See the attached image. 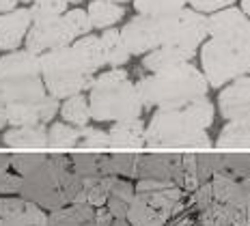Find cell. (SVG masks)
<instances>
[{"mask_svg":"<svg viewBox=\"0 0 250 226\" xmlns=\"http://www.w3.org/2000/svg\"><path fill=\"white\" fill-rule=\"evenodd\" d=\"M136 86L145 108L181 110L196 99L207 97L209 82L199 67H194L192 62H184L173 69L151 73L138 80Z\"/></svg>","mask_w":250,"mask_h":226,"instance_id":"cell-1","label":"cell"},{"mask_svg":"<svg viewBox=\"0 0 250 226\" xmlns=\"http://www.w3.org/2000/svg\"><path fill=\"white\" fill-rule=\"evenodd\" d=\"M91 117L100 123H121V121L140 119L145 110L138 86L129 80L125 69H110L93 80L88 93Z\"/></svg>","mask_w":250,"mask_h":226,"instance_id":"cell-2","label":"cell"},{"mask_svg":"<svg viewBox=\"0 0 250 226\" xmlns=\"http://www.w3.org/2000/svg\"><path fill=\"white\" fill-rule=\"evenodd\" d=\"M48 97L41 76V56L28 50L9 52L0 59V103H30Z\"/></svg>","mask_w":250,"mask_h":226,"instance_id":"cell-3","label":"cell"},{"mask_svg":"<svg viewBox=\"0 0 250 226\" xmlns=\"http://www.w3.org/2000/svg\"><path fill=\"white\" fill-rule=\"evenodd\" d=\"M11 164L15 172L22 177V190H20L22 198L39 205L48 213L67 205L65 196L61 192L50 153H24V151H18V153H11Z\"/></svg>","mask_w":250,"mask_h":226,"instance_id":"cell-4","label":"cell"},{"mask_svg":"<svg viewBox=\"0 0 250 226\" xmlns=\"http://www.w3.org/2000/svg\"><path fill=\"white\" fill-rule=\"evenodd\" d=\"M145 140H147L149 149L207 151L213 146L207 129H201L186 108L158 110L147 125Z\"/></svg>","mask_w":250,"mask_h":226,"instance_id":"cell-5","label":"cell"},{"mask_svg":"<svg viewBox=\"0 0 250 226\" xmlns=\"http://www.w3.org/2000/svg\"><path fill=\"white\" fill-rule=\"evenodd\" d=\"M41 76L48 88V95L54 99H69L82 95V91H91L93 73L84 67L80 56L76 54L74 45L59 48L41 54Z\"/></svg>","mask_w":250,"mask_h":226,"instance_id":"cell-6","label":"cell"},{"mask_svg":"<svg viewBox=\"0 0 250 226\" xmlns=\"http://www.w3.org/2000/svg\"><path fill=\"white\" fill-rule=\"evenodd\" d=\"M91 28L93 24L88 20V13L82 11V9H71V11H67L62 18L54 20V22L33 24L24 43L28 52L41 56L45 52L67 48V45H71V41L91 35Z\"/></svg>","mask_w":250,"mask_h":226,"instance_id":"cell-7","label":"cell"},{"mask_svg":"<svg viewBox=\"0 0 250 226\" xmlns=\"http://www.w3.org/2000/svg\"><path fill=\"white\" fill-rule=\"evenodd\" d=\"M155 30L160 45H170L196 54L199 45L205 43L209 37V18L194 9H181L164 18H155Z\"/></svg>","mask_w":250,"mask_h":226,"instance_id":"cell-8","label":"cell"},{"mask_svg":"<svg viewBox=\"0 0 250 226\" xmlns=\"http://www.w3.org/2000/svg\"><path fill=\"white\" fill-rule=\"evenodd\" d=\"M201 65H203V73H205L207 82L213 88L231 84L233 80L244 76L242 61H239L235 48L218 39H209L203 43Z\"/></svg>","mask_w":250,"mask_h":226,"instance_id":"cell-9","label":"cell"},{"mask_svg":"<svg viewBox=\"0 0 250 226\" xmlns=\"http://www.w3.org/2000/svg\"><path fill=\"white\" fill-rule=\"evenodd\" d=\"M0 226H48V211L22 196H2Z\"/></svg>","mask_w":250,"mask_h":226,"instance_id":"cell-10","label":"cell"},{"mask_svg":"<svg viewBox=\"0 0 250 226\" xmlns=\"http://www.w3.org/2000/svg\"><path fill=\"white\" fill-rule=\"evenodd\" d=\"M56 112H61V106L59 99H54L52 95L39 99V102L7 106V119L13 127H37V125L50 123Z\"/></svg>","mask_w":250,"mask_h":226,"instance_id":"cell-11","label":"cell"},{"mask_svg":"<svg viewBox=\"0 0 250 226\" xmlns=\"http://www.w3.org/2000/svg\"><path fill=\"white\" fill-rule=\"evenodd\" d=\"M121 37L127 45L129 54L136 56H147L149 52L160 48L158 41V30H155V18H147V15H136L127 24L123 26Z\"/></svg>","mask_w":250,"mask_h":226,"instance_id":"cell-12","label":"cell"},{"mask_svg":"<svg viewBox=\"0 0 250 226\" xmlns=\"http://www.w3.org/2000/svg\"><path fill=\"white\" fill-rule=\"evenodd\" d=\"M33 28L30 9H15V11L0 15V50L15 52L20 43L26 41L28 30Z\"/></svg>","mask_w":250,"mask_h":226,"instance_id":"cell-13","label":"cell"},{"mask_svg":"<svg viewBox=\"0 0 250 226\" xmlns=\"http://www.w3.org/2000/svg\"><path fill=\"white\" fill-rule=\"evenodd\" d=\"M250 20L242 9L229 7L222 11L213 13L209 18V39H218L225 41V43H235L242 37V33L248 28Z\"/></svg>","mask_w":250,"mask_h":226,"instance_id":"cell-14","label":"cell"},{"mask_svg":"<svg viewBox=\"0 0 250 226\" xmlns=\"http://www.w3.org/2000/svg\"><path fill=\"white\" fill-rule=\"evenodd\" d=\"M50 157H52L56 179H59L61 192L65 196L67 205L84 203V179L76 172V168L69 160V153H65V151H52Z\"/></svg>","mask_w":250,"mask_h":226,"instance_id":"cell-15","label":"cell"},{"mask_svg":"<svg viewBox=\"0 0 250 226\" xmlns=\"http://www.w3.org/2000/svg\"><path fill=\"white\" fill-rule=\"evenodd\" d=\"M218 110L229 123L250 110V76H242L222 88L218 95Z\"/></svg>","mask_w":250,"mask_h":226,"instance_id":"cell-16","label":"cell"},{"mask_svg":"<svg viewBox=\"0 0 250 226\" xmlns=\"http://www.w3.org/2000/svg\"><path fill=\"white\" fill-rule=\"evenodd\" d=\"M69 160L74 164L76 172L84 181L88 179H104V177H114L112 172V162L110 153H102V151H71Z\"/></svg>","mask_w":250,"mask_h":226,"instance_id":"cell-17","label":"cell"},{"mask_svg":"<svg viewBox=\"0 0 250 226\" xmlns=\"http://www.w3.org/2000/svg\"><path fill=\"white\" fill-rule=\"evenodd\" d=\"M2 143L11 149H18V151H37V149H45L50 146V134L45 127H13L9 131H4L2 136Z\"/></svg>","mask_w":250,"mask_h":226,"instance_id":"cell-18","label":"cell"},{"mask_svg":"<svg viewBox=\"0 0 250 226\" xmlns=\"http://www.w3.org/2000/svg\"><path fill=\"white\" fill-rule=\"evenodd\" d=\"M95 207L88 203H71L48 213V226H95Z\"/></svg>","mask_w":250,"mask_h":226,"instance_id":"cell-19","label":"cell"},{"mask_svg":"<svg viewBox=\"0 0 250 226\" xmlns=\"http://www.w3.org/2000/svg\"><path fill=\"white\" fill-rule=\"evenodd\" d=\"M108 134H110L112 146H121V149H143V146H147V140H145L147 127H145L143 119L114 123Z\"/></svg>","mask_w":250,"mask_h":226,"instance_id":"cell-20","label":"cell"},{"mask_svg":"<svg viewBox=\"0 0 250 226\" xmlns=\"http://www.w3.org/2000/svg\"><path fill=\"white\" fill-rule=\"evenodd\" d=\"M190 59H194V52L170 48V45H160L158 50L149 52V54L143 59V67L151 73H160V71L184 65V62H190Z\"/></svg>","mask_w":250,"mask_h":226,"instance_id":"cell-21","label":"cell"},{"mask_svg":"<svg viewBox=\"0 0 250 226\" xmlns=\"http://www.w3.org/2000/svg\"><path fill=\"white\" fill-rule=\"evenodd\" d=\"M134 198H136V185H132L129 179L114 177L110 196H108V211L114 215V220H127V211L132 207Z\"/></svg>","mask_w":250,"mask_h":226,"instance_id":"cell-22","label":"cell"},{"mask_svg":"<svg viewBox=\"0 0 250 226\" xmlns=\"http://www.w3.org/2000/svg\"><path fill=\"white\" fill-rule=\"evenodd\" d=\"M209 183H211L216 203L227 205V207L244 209V187H242L239 179H233L227 175H216ZM244 211H246V209H244Z\"/></svg>","mask_w":250,"mask_h":226,"instance_id":"cell-23","label":"cell"},{"mask_svg":"<svg viewBox=\"0 0 250 226\" xmlns=\"http://www.w3.org/2000/svg\"><path fill=\"white\" fill-rule=\"evenodd\" d=\"M74 50L76 54L80 56V61L84 62V67L88 71L95 76L97 71L102 69L106 62V54H104V45H102V37H95V35H86V37H80L78 41H74Z\"/></svg>","mask_w":250,"mask_h":226,"instance_id":"cell-24","label":"cell"},{"mask_svg":"<svg viewBox=\"0 0 250 226\" xmlns=\"http://www.w3.org/2000/svg\"><path fill=\"white\" fill-rule=\"evenodd\" d=\"M216 175H227L233 179L250 177V151H227L216 153Z\"/></svg>","mask_w":250,"mask_h":226,"instance_id":"cell-25","label":"cell"},{"mask_svg":"<svg viewBox=\"0 0 250 226\" xmlns=\"http://www.w3.org/2000/svg\"><path fill=\"white\" fill-rule=\"evenodd\" d=\"M86 13H88V20H91L93 28L108 30V28H112V24H117L123 20L125 9L121 4L108 2V0H93V2L88 4Z\"/></svg>","mask_w":250,"mask_h":226,"instance_id":"cell-26","label":"cell"},{"mask_svg":"<svg viewBox=\"0 0 250 226\" xmlns=\"http://www.w3.org/2000/svg\"><path fill=\"white\" fill-rule=\"evenodd\" d=\"M102 45H104V54H106V62L112 69H121L125 62L129 61V56H132L121 37V30H114V28L104 30Z\"/></svg>","mask_w":250,"mask_h":226,"instance_id":"cell-27","label":"cell"},{"mask_svg":"<svg viewBox=\"0 0 250 226\" xmlns=\"http://www.w3.org/2000/svg\"><path fill=\"white\" fill-rule=\"evenodd\" d=\"M168 220H170L168 215H164L155 207H151V205L145 201V198H140L138 194H136V198H134L132 207H129V211H127V222L132 226H166Z\"/></svg>","mask_w":250,"mask_h":226,"instance_id":"cell-28","label":"cell"},{"mask_svg":"<svg viewBox=\"0 0 250 226\" xmlns=\"http://www.w3.org/2000/svg\"><path fill=\"white\" fill-rule=\"evenodd\" d=\"M61 117L65 123H71L76 127H86L88 121H91V106H88V99L84 95H74L69 99H65L61 106Z\"/></svg>","mask_w":250,"mask_h":226,"instance_id":"cell-29","label":"cell"},{"mask_svg":"<svg viewBox=\"0 0 250 226\" xmlns=\"http://www.w3.org/2000/svg\"><path fill=\"white\" fill-rule=\"evenodd\" d=\"M216 146H220V149H250V125L227 123L218 134Z\"/></svg>","mask_w":250,"mask_h":226,"instance_id":"cell-30","label":"cell"},{"mask_svg":"<svg viewBox=\"0 0 250 226\" xmlns=\"http://www.w3.org/2000/svg\"><path fill=\"white\" fill-rule=\"evenodd\" d=\"M186 4L188 0H134V9L138 15H147V18H164L186 9Z\"/></svg>","mask_w":250,"mask_h":226,"instance_id":"cell-31","label":"cell"},{"mask_svg":"<svg viewBox=\"0 0 250 226\" xmlns=\"http://www.w3.org/2000/svg\"><path fill=\"white\" fill-rule=\"evenodd\" d=\"M67 7H69V0H37L30 7L33 24L54 22V20H59L67 13Z\"/></svg>","mask_w":250,"mask_h":226,"instance_id":"cell-32","label":"cell"},{"mask_svg":"<svg viewBox=\"0 0 250 226\" xmlns=\"http://www.w3.org/2000/svg\"><path fill=\"white\" fill-rule=\"evenodd\" d=\"M20 190H22V177L15 172L11 155L0 151V198L20 196Z\"/></svg>","mask_w":250,"mask_h":226,"instance_id":"cell-33","label":"cell"},{"mask_svg":"<svg viewBox=\"0 0 250 226\" xmlns=\"http://www.w3.org/2000/svg\"><path fill=\"white\" fill-rule=\"evenodd\" d=\"M48 134L52 149H78L80 146V127H69L67 123H52Z\"/></svg>","mask_w":250,"mask_h":226,"instance_id":"cell-34","label":"cell"},{"mask_svg":"<svg viewBox=\"0 0 250 226\" xmlns=\"http://www.w3.org/2000/svg\"><path fill=\"white\" fill-rule=\"evenodd\" d=\"M114 177H104V179H88L84 181V203H88L91 207L100 209L106 207L108 196H110Z\"/></svg>","mask_w":250,"mask_h":226,"instance_id":"cell-35","label":"cell"},{"mask_svg":"<svg viewBox=\"0 0 250 226\" xmlns=\"http://www.w3.org/2000/svg\"><path fill=\"white\" fill-rule=\"evenodd\" d=\"M138 157L140 153H134V151H114V153H110L114 177L138 179Z\"/></svg>","mask_w":250,"mask_h":226,"instance_id":"cell-36","label":"cell"},{"mask_svg":"<svg viewBox=\"0 0 250 226\" xmlns=\"http://www.w3.org/2000/svg\"><path fill=\"white\" fill-rule=\"evenodd\" d=\"M110 134L104 129L95 127H80V146L78 149L86 151H100V149H110Z\"/></svg>","mask_w":250,"mask_h":226,"instance_id":"cell-37","label":"cell"},{"mask_svg":"<svg viewBox=\"0 0 250 226\" xmlns=\"http://www.w3.org/2000/svg\"><path fill=\"white\" fill-rule=\"evenodd\" d=\"M186 110L201 129H207L213 123V103L207 97H201V99H196V102H192L190 106H186Z\"/></svg>","mask_w":250,"mask_h":226,"instance_id":"cell-38","label":"cell"},{"mask_svg":"<svg viewBox=\"0 0 250 226\" xmlns=\"http://www.w3.org/2000/svg\"><path fill=\"white\" fill-rule=\"evenodd\" d=\"M201 187V179H199V164H196V153L188 151L184 153V192L192 194Z\"/></svg>","mask_w":250,"mask_h":226,"instance_id":"cell-39","label":"cell"},{"mask_svg":"<svg viewBox=\"0 0 250 226\" xmlns=\"http://www.w3.org/2000/svg\"><path fill=\"white\" fill-rule=\"evenodd\" d=\"M188 203L192 205L194 209H199L203 213L205 209H209L213 203H216V198H213V190H211V183H203L196 192L188 194Z\"/></svg>","mask_w":250,"mask_h":226,"instance_id":"cell-40","label":"cell"},{"mask_svg":"<svg viewBox=\"0 0 250 226\" xmlns=\"http://www.w3.org/2000/svg\"><path fill=\"white\" fill-rule=\"evenodd\" d=\"M166 226H203L201 224V211L188 203L179 213H175L173 218L166 222Z\"/></svg>","mask_w":250,"mask_h":226,"instance_id":"cell-41","label":"cell"},{"mask_svg":"<svg viewBox=\"0 0 250 226\" xmlns=\"http://www.w3.org/2000/svg\"><path fill=\"white\" fill-rule=\"evenodd\" d=\"M196 164H199V179L201 185L209 183L216 177V153H196Z\"/></svg>","mask_w":250,"mask_h":226,"instance_id":"cell-42","label":"cell"},{"mask_svg":"<svg viewBox=\"0 0 250 226\" xmlns=\"http://www.w3.org/2000/svg\"><path fill=\"white\" fill-rule=\"evenodd\" d=\"M231 45V43H229ZM233 48H235L239 61H242V69H244V76H250V24L248 28L242 33V37L233 43Z\"/></svg>","mask_w":250,"mask_h":226,"instance_id":"cell-43","label":"cell"},{"mask_svg":"<svg viewBox=\"0 0 250 226\" xmlns=\"http://www.w3.org/2000/svg\"><path fill=\"white\" fill-rule=\"evenodd\" d=\"M233 2L235 0H188V4L199 13H218L222 9H229Z\"/></svg>","mask_w":250,"mask_h":226,"instance_id":"cell-44","label":"cell"},{"mask_svg":"<svg viewBox=\"0 0 250 226\" xmlns=\"http://www.w3.org/2000/svg\"><path fill=\"white\" fill-rule=\"evenodd\" d=\"M114 224V215L108 211V207H100L95 211V226H112Z\"/></svg>","mask_w":250,"mask_h":226,"instance_id":"cell-45","label":"cell"},{"mask_svg":"<svg viewBox=\"0 0 250 226\" xmlns=\"http://www.w3.org/2000/svg\"><path fill=\"white\" fill-rule=\"evenodd\" d=\"M242 187H244V209H246V218L250 226V177L242 181Z\"/></svg>","mask_w":250,"mask_h":226,"instance_id":"cell-46","label":"cell"},{"mask_svg":"<svg viewBox=\"0 0 250 226\" xmlns=\"http://www.w3.org/2000/svg\"><path fill=\"white\" fill-rule=\"evenodd\" d=\"M7 123H9V119H7V106H2V103H0V129H2Z\"/></svg>","mask_w":250,"mask_h":226,"instance_id":"cell-47","label":"cell"},{"mask_svg":"<svg viewBox=\"0 0 250 226\" xmlns=\"http://www.w3.org/2000/svg\"><path fill=\"white\" fill-rule=\"evenodd\" d=\"M242 11L250 18V0H242Z\"/></svg>","mask_w":250,"mask_h":226,"instance_id":"cell-48","label":"cell"},{"mask_svg":"<svg viewBox=\"0 0 250 226\" xmlns=\"http://www.w3.org/2000/svg\"><path fill=\"white\" fill-rule=\"evenodd\" d=\"M112 226H132V224H129L127 220H114V224H112Z\"/></svg>","mask_w":250,"mask_h":226,"instance_id":"cell-49","label":"cell"},{"mask_svg":"<svg viewBox=\"0 0 250 226\" xmlns=\"http://www.w3.org/2000/svg\"><path fill=\"white\" fill-rule=\"evenodd\" d=\"M108 2H114V4H121V2H127V0H108Z\"/></svg>","mask_w":250,"mask_h":226,"instance_id":"cell-50","label":"cell"},{"mask_svg":"<svg viewBox=\"0 0 250 226\" xmlns=\"http://www.w3.org/2000/svg\"><path fill=\"white\" fill-rule=\"evenodd\" d=\"M69 2H76L78 4V2H82V0H69Z\"/></svg>","mask_w":250,"mask_h":226,"instance_id":"cell-51","label":"cell"},{"mask_svg":"<svg viewBox=\"0 0 250 226\" xmlns=\"http://www.w3.org/2000/svg\"><path fill=\"white\" fill-rule=\"evenodd\" d=\"M28 2H37V0H28Z\"/></svg>","mask_w":250,"mask_h":226,"instance_id":"cell-52","label":"cell"}]
</instances>
